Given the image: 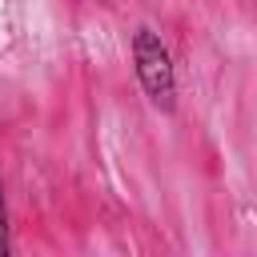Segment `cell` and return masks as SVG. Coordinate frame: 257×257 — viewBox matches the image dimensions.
<instances>
[{"label": "cell", "mask_w": 257, "mask_h": 257, "mask_svg": "<svg viewBox=\"0 0 257 257\" xmlns=\"http://www.w3.org/2000/svg\"><path fill=\"white\" fill-rule=\"evenodd\" d=\"M128 56H133V76H137L145 100L161 116H173L177 112V64H173V52L161 40V32L149 28V24L133 28Z\"/></svg>", "instance_id": "obj_1"}, {"label": "cell", "mask_w": 257, "mask_h": 257, "mask_svg": "<svg viewBox=\"0 0 257 257\" xmlns=\"http://www.w3.org/2000/svg\"><path fill=\"white\" fill-rule=\"evenodd\" d=\"M12 253V217H8V193H4V173H0V257Z\"/></svg>", "instance_id": "obj_2"}]
</instances>
